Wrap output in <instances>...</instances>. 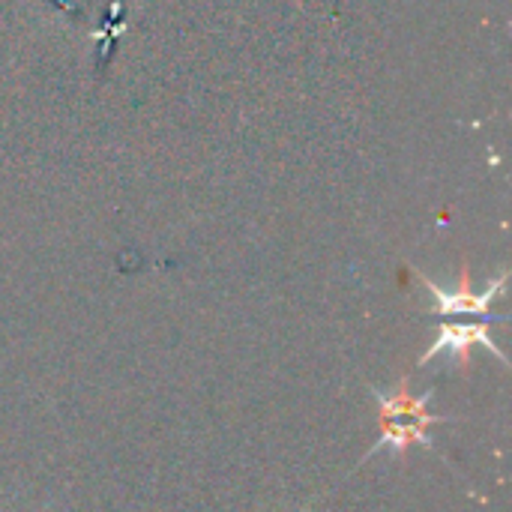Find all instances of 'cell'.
I'll return each mask as SVG.
<instances>
[{
  "instance_id": "6da1fadb",
  "label": "cell",
  "mask_w": 512,
  "mask_h": 512,
  "mask_svg": "<svg viewBox=\"0 0 512 512\" xmlns=\"http://www.w3.org/2000/svg\"><path fill=\"white\" fill-rule=\"evenodd\" d=\"M369 393L375 396V402L381 408V438H378V444L369 447V453L357 462L354 471H360L381 450H390L393 456H405V450L411 444L435 450L426 429L441 426V423H456V417H441V414L426 411V405L432 399V390H426L423 396H414L411 393V375H402V381H399V387L393 393H381L375 387H369Z\"/></svg>"
},
{
  "instance_id": "7a4b0ae2",
  "label": "cell",
  "mask_w": 512,
  "mask_h": 512,
  "mask_svg": "<svg viewBox=\"0 0 512 512\" xmlns=\"http://www.w3.org/2000/svg\"><path fill=\"white\" fill-rule=\"evenodd\" d=\"M480 345L486 351H492L501 363H507L504 351L495 345L492 333L486 324H441L438 330V339L432 342V348L420 357V366L432 363L435 357H456L459 363H471V348Z\"/></svg>"
},
{
  "instance_id": "3957f363",
  "label": "cell",
  "mask_w": 512,
  "mask_h": 512,
  "mask_svg": "<svg viewBox=\"0 0 512 512\" xmlns=\"http://www.w3.org/2000/svg\"><path fill=\"white\" fill-rule=\"evenodd\" d=\"M423 282H426V288H429L432 297H435L432 315H489V306H492V303L498 300V294L504 291V276H501L492 288H486L483 294H471V288H468V273H465L459 291H444V288H438V285L429 282V279H423ZM489 318L504 321V315H489Z\"/></svg>"
}]
</instances>
